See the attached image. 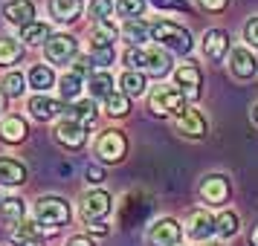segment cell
Masks as SVG:
<instances>
[{
    "label": "cell",
    "mask_w": 258,
    "mask_h": 246,
    "mask_svg": "<svg viewBox=\"0 0 258 246\" xmlns=\"http://www.w3.org/2000/svg\"><path fill=\"white\" fill-rule=\"evenodd\" d=\"M105 110L110 113V116H128V110H131V99L125 93H113L105 99Z\"/></svg>",
    "instance_id": "31"
},
{
    "label": "cell",
    "mask_w": 258,
    "mask_h": 246,
    "mask_svg": "<svg viewBox=\"0 0 258 246\" xmlns=\"http://www.w3.org/2000/svg\"><path fill=\"white\" fill-rule=\"evenodd\" d=\"M110 15H113V0H90V18H96V24L107 21Z\"/></svg>",
    "instance_id": "35"
},
{
    "label": "cell",
    "mask_w": 258,
    "mask_h": 246,
    "mask_svg": "<svg viewBox=\"0 0 258 246\" xmlns=\"http://www.w3.org/2000/svg\"><path fill=\"white\" fill-rule=\"evenodd\" d=\"M24 214H26V206L21 197H6L0 203V217L9 223V226H15V229L24 223Z\"/></svg>",
    "instance_id": "21"
},
{
    "label": "cell",
    "mask_w": 258,
    "mask_h": 246,
    "mask_svg": "<svg viewBox=\"0 0 258 246\" xmlns=\"http://www.w3.org/2000/svg\"><path fill=\"white\" fill-rule=\"evenodd\" d=\"M55 84V75H52V70L49 67H44V64H35L32 70H29V87H35V90H49Z\"/></svg>",
    "instance_id": "28"
},
{
    "label": "cell",
    "mask_w": 258,
    "mask_h": 246,
    "mask_svg": "<svg viewBox=\"0 0 258 246\" xmlns=\"http://www.w3.org/2000/svg\"><path fill=\"white\" fill-rule=\"evenodd\" d=\"M148 240L154 246H180V223L174 217H160L148 229Z\"/></svg>",
    "instance_id": "8"
},
{
    "label": "cell",
    "mask_w": 258,
    "mask_h": 246,
    "mask_svg": "<svg viewBox=\"0 0 258 246\" xmlns=\"http://www.w3.org/2000/svg\"><path fill=\"white\" fill-rule=\"evenodd\" d=\"M49 12L58 24H70V21H79L82 15V0H49Z\"/></svg>",
    "instance_id": "20"
},
{
    "label": "cell",
    "mask_w": 258,
    "mask_h": 246,
    "mask_svg": "<svg viewBox=\"0 0 258 246\" xmlns=\"http://www.w3.org/2000/svg\"><path fill=\"white\" fill-rule=\"evenodd\" d=\"M125 64L131 70L142 72V75H154V78H163L171 72V55L160 47H131L125 52Z\"/></svg>",
    "instance_id": "1"
},
{
    "label": "cell",
    "mask_w": 258,
    "mask_h": 246,
    "mask_svg": "<svg viewBox=\"0 0 258 246\" xmlns=\"http://www.w3.org/2000/svg\"><path fill=\"white\" fill-rule=\"evenodd\" d=\"M21 55H24L21 41H15V38H0V64H15Z\"/></svg>",
    "instance_id": "30"
},
{
    "label": "cell",
    "mask_w": 258,
    "mask_h": 246,
    "mask_svg": "<svg viewBox=\"0 0 258 246\" xmlns=\"http://www.w3.org/2000/svg\"><path fill=\"white\" fill-rule=\"evenodd\" d=\"M229 70H232L235 78L246 81V78H252L258 72V58L246 47H235L232 52H229Z\"/></svg>",
    "instance_id": "12"
},
{
    "label": "cell",
    "mask_w": 258,
    "mask_h": 246,
    "mask_svg": "<svg viewBox=\"0 0 258 246\" xmlns=\"http://www.w3.org/2000/svg\"><path fill=\"white\" fill-rule=\"evenodd\" d=\"M174 128H177V133H183V136H188V139H200V136H206L209 125H206V119H203L200 110L186 107V110L174 119Z\"/></svg>",
    "instance_id": "10"
},
{
    "label": "cell",
    "mask_w": 258,
    "mask_h": 246,
    "mask_svg": "<svg viewBox=\"0 0 258 246\" xmlns=\"http://www.w3.org/2000/svg\"><path fill=\"white\" fill-rule=\"evenodd\" d=\"M90 61L99 67H107V64H113V49H90Z\"/></svg>",
    "instance_id": "36"
},
{
    "label": "cell",
    "mask_w": 258,
    "mask_h": 246,
    "mask_svg": "<svg viewBox=\"0 0 258 246\" xmlns=\"http://www.w3.org/2000/svg\"><path fill=\"white\" fill-rule=\"evenodd\" d=\"M198 3H200V9H203V12H223L229 0H198Z\"/></svg>",
    "instance_id": "38"
},
{
    "label": "cell",
    "mask_w": 258,
    "mask_h": 246,
    "mask_svg": "<svg viewBox=\"0 0 258 246\" xmlns=\"http://www.w3.org/2000/svg\"><path fill=\"white\" fill-rule=\"evenodd\" d=\"M0 136H3V142H24L26 139V122L21 116H6L0 122Z\"/></svg>",
    "instance_id": "24"
},
{
    "label": "cell",
    "mask_w": 258,
    "mask_h": 246,
    "mask_svg": "<svg viewBox=\"0 0 258 246\" xmlns=\"http://www.w3.org/2000/svg\"><path fill=\"white\" fill-rule=\"evenodd\" d=\"M157 9H174V12H188L186 0H151Z\"/></svg>",
    "instance_id": "37"
},
{
    "label": "cell",
    "mask_w": 258,
    "mask_h": 246,
    "mask_svg": "<svg viewBox=\"0 0 258 246\" xmlns=\"http://www.w3.org/2000/svg\"><path fill=\"white\" fill-rule=\"evenodd\" d=\"M82 84H84V75L82 72H76V70H70V72H64V78H61V99L64 102H73V99H79V93H82Z\"/></svg>",
    "instance_id": "27"
},
{
    "label": "cell",
    "mask_w": 258,
    "mask_h": 246,
    "mask_svg": "<svg viewBox=\"0 0 258 246\" xmlns=\"http://www.w3.org/2000/svg\"><path fill=\"white\" fill-rule=\"evenodd\" d=\"M49 26L47 24H38V21H32L29 26H24L21 29V41H26V44H44V41H49Z\"/></svg>",
    "instance_id": "29"
},
{
    "label": "cell",
    "mask_w": 258,
    "mask_h": 246,
    "mask_svg": "<svg viewBox=\"0 0 258 246\" xmlns=\"http://www.w3.org/2000/svg\"><path fill=\"white\" fill-rule=\"evenodd\" d=\"M212 246H218V243H212Z\"/></svg>",
    "instance_id": "47"
},
{
    "label": "cell",
    "mask_w": 258,
    "mask_h": 246,
    "mask_svg": "<svg viewBox=\"0 0 258 246\" xmlns=\"http://www.w3.org/2000/svg\"><path fill=\"white\" fill-rule=\"evenodd\" d=\"M151 38L160 41L163 47L180 52V55H188L191 52V35H188V29H183V26H177V24H168V21L151 24Z\"/></svg>",
    "instance_id": "3"
},
{
    "label": "cell",
    "mask_w": 258,
    "mask_h": 246,
    "mask_svg": "<svg viewBox=\"0 0 258 246\" xmlns=\"http://www.w3.org/2000/svg\"><path fill=\"white\" fill-rule=\"evenodd\" d=\"M84 174H87V183H93V186H99V183L105 180V174H102V168H96V165H90V168H87Z\"/></svg>",
    "instance_id": "40"
},
{
    "label": "cell",
    "mask_w": 258,
    "mask_h": 246,
    "mask_svg": "<svg viewBox=\"0 0 258 246\" xmlns=\"http://www.w3.org/2000/svg\"><path fill=\"white\" fill-rule=\"evenodd\" d=\"M90 232H93V234H107V226H105V223H93V226H90Z\"/></svg>",
    "instance_id": "42"
},
{
    "label": "cell",
    "mask_w": 258,
    "mask_h": 246,
    "mask_svg": "<svg viewBox=\"0 0 258 246\" xmlns=\"http://www.w3.org/2000/svg\"><path fill=\"white\" fill-rule=\"evenodd\" d=\"M70 220V203L61 197H41L35 203V223L49 226V232H55L58 226Z\"/></svg>",
    "instance_id": "2"
},
{
    "label": "cell",
    "mask_w": 258,
    "mask_h": 246,
    "mask_svg": "<svg viewBox=\"0 0 258 246\" xmlns=\"http://www.w3.org/2000/svg\"><path fill=\"white\" fill-rule=\"evenodd\" d=\"M116 12L125 21H140L145 12V0H116Z\"/></svg>",
    "instance_id": "32"
},
{
    "label": "cell",
    "mask_w": 258,
    "mask_h": 246,
    "mask_svg": "<svg viewBox=\"0 0 258 246\" xmlns=\"http://www.w3.org/2000/svg\"><path fill=\"white\" fill-rule=\"evenodd\" d=\"M119 87H122V93L128 96V99H134V96H142V93H145V75H142V72H137V70L122 72Z\"/></svg>",
    "instance_id": "26"
},
{
    "label": "cell",
    "mask_w": 258,
    "mask_h": 246,
    "mask_svg": "<svg viewBox=\"0 0 258 246\" xmlns=\"http://www.w3.org/2000/svg\"><path fill=\"white\" fill-rule=\"evenodd\" d=\"M148 35H151V24H145V21H125V26H122V38L131 47H142V41H148Z\"/></svg>",
    "instance_id": "22"
},
{
    "label": "cell",
    "mask_w": 258,
    "mask_h": 246,
    "mask_svg": "<svg viewBox=\"0 0 258 246\" xmlns=\"http://www.w3.org/2000/svg\"><path fill=\"white\" fill-rule=\"evenodd\" d=\"M79 52V41L73 35H52L47 41V58L55 64H67L70 58H76Z\"/></svg>",
    "instance_id": "13"
},
{
    "label": "cell",
    "mask_w": 258,
    "mask_h": 246,
    "mask_svg": "<svg viewBox=\"0 0 258 246\" xmlns=\"http://www.w3.org/2000/svg\"><path fill=\"white\" fill-rule=\"evenodd\" d=\"M186 232L191 240H209L212 234L218 232V226H215V217H212L206 209H198L188 214V223H186Z\"/></svg>",
    "instance_id": "14"
},
{
    "label": "cell",
    "mask_w": 258,
    "mask_h": 246,
    "mask_svg": "<svg viewBox=\"0 0 258 246\" xmlns=\"http://www.w3.org/2000/svg\"><path fill=\"white\" fill-rule=\"evenodd\" d=\"M244 38L249 41V44H255L258 47V18H252V21L244 26Z\"/></svg>",
    "instance_id": "39"
},
{
    "label": "cell",
    "mask_w": 258,
    "mask_h": 246,
    "mask_svg": "<svg viewBox=\"0 0 258 246\" xmlns=\"http://www.w3.org/2000/svg\"><path fill=\"white\" fill-rule=\"evenodd\" d=\"M125 151H128V139L122 130H102L99 139H96V153L105 159V162H119L125 159Z\"/></svg>",
    "instance_id": "5"
},
{
    "label": "cell",
    "mask_w": 258,
    "mask_h": 246,
    "mask_svg": "<svg viewBox=\"0 0 258 246\" xmlns=\"http://www.w3.org/2000/svg\"><path fill=\"white\" fill-rule=\"evenodd\" d=\"M0 203H3V194H0Z\"/></svg>",
    "instance_id": "46"
},
{
    "label": "cell",
    "mask_w": 258,
    "mask_h": 246,
    "mask_svg": "<svg viewBox=\"0 0 258 246\" xmlns=\"http://www.w3.org/2000/svg\"><path fill=\"white\" fill-rule=\"evenodd\" d=\"M249 243H252V246H258V226L252 229V234H249Z\"/></svg>",
    "instance_id": "43"
},
{
    "label": "cell",
    "mask_w": 258,
    "mask_h": 246,
    "mask_svg": "<svg viewBox=\"0 0 258 246\" xmlns=\"http://www.w3.org/2000/svg\"><path fill=\"white\" fill-rule=\"evenodd\" d=\"M3 96H12V99H18V96L26 90V78L21 75V72H9L6 78H3Z\"/></svg>",
    "instance_id": "34"
},
{
    "label": "cell",
    "mask_w": 258,
    "mask_h": 246,
    "mask_svg": "<svg viewBox=\"0 0 258 246\" xmlns=\"http://www.w3.org/2000/svg\"><path fill=\"white\" fill-rule=\"evenodd\" d=\"M55 139H58V145H64V148H70V151H76V148H82L84 142H87V128L84 125H79L76 119H61L58 128H55Z\"/></svg>",
    "instance_id": "9"
},
{
    "label": "cell",
    "mask_w": 258,
    "mask_h": 246,
    "mask_svg": "<svg viewBox=\"0 0 258 246\" xmlns=\"http://www.w3.org/2000/svg\"><path fill=\"white\" fill-rule=\"evenodd\" d=\"M26 183V165L9 156H0V186H24Z\"/></svg>",
    "instance_id": "19"
},
{
    "label": "cell",
    "mask_w": 258,
    "mask_h": 246,
    "mask_svg": "<svg viewBox=\"0 0 258 246\" xmlns=\"http://www.w3.org/2000/svg\"><path fill=\"white\" fill-rule=\"evenodd\" d=\"M110 209H113V203H110V194L107 191H90L82 200V220L84 223H102V217Z\"/></svg>",
    "instance_id": "7"
},
{
    "label": "cell",
    "mask_w": 258,
    "mask_h": 246,
    "mask_svg": "<svg viewBox=\"0 0 258 246\" xmlns=\"http://www.w3.org/2000/svg\"><path fill=\"white\" fill-rule=\"evenodd\" d=\"M87 90H90L93 99H107V96L113 93V75L110 72H93L87 78Z\"/></svg>",
    "instance_id": "25"
},
{
    "label": "cell",
    "mask_w": 258,
    "mask_h": 246,
    "mask_svg": "<svg viewBox=\"0 0 258 246\" xmlns=\"http://www.w3.org/2000/svg\"><path fill=\"white\" fill-rule=\"evenodd\" d=\"M148 107L154 116H180L186 110V96L177 87H154V93L148 96Z\"/></svg>",
    "instance_id": "4"
},
{
    "label": "cell",
    "mask_w": 258,
    "mask_h": 246,
    "mask_svg": "<svg viewBox=\"0 0 258 246\" xmlns=\"http://www.w3.org/2000/svg\"><path fill=\"white\" fill-rule=\"evenodd\" d=\"M67 246H96L90 237H84V234H76V237H70L67 240Z\"/></svg>",
    "instance_id": "41"
},
{
    "label": "cell",
    "mask_w": 258,
    "mask_h": 246,
    "mask_svg": "<svg viewBox=\"0 0 258 246\" xmlns=\"http://www.w3.org/2000/svg\"><path fill=\"white\" fill-rule=\"evenodd\" d=\"M174 81H177V90L186 96V99H198V96H200V81H203V72H200L198 64L186 61V64H180V67H177Z\"/></svg>",
    "instance_id": "6"
},
{
    "label": "cell",
    "mask_w": 258,
    "mask_h": 246,
    "mask_svg": "<svg viewBox=\"0 0 258 246\" xmlns=\"http://www.w3.org/2000/svg\"><path fill=\"white\" fill-rule=\"evenodd\" d=\"M3 18L15 26H29L32 24V18H35V6H32V0H9L6 6H3Z\"/></svg>",
    "instance_id": "15"
},
{
    "label": "cell",
    "mask_w": 258,
    "mask_h": 246,
    "mask_svg": "<svg viewBox=\"0 0 258 246\" xmlns=\"http://www.w3.org/2000/svg\"><path fill=\"white\" fill-rule=\"evenodd\" d=\"M229 52V35L223 29H209L203 35V55L209 61H221Z\"/></svg>",
    "instance_id": "17"
},
{
    "label": "cell",
    "mask_w": 258,
    "mask_h": 246,
    "mask_svg": "<svg viewBox=\"0 0 258 246\" xmlns=\"http://www.w3.org/2000/svg\"><path fill=\"white\" fill-rule=\"evenodd\" d=\"M252 119H255V122H258V105H255V110H252Z\"/></svg>",
    "instance_id": "45"
},
{
    "label": "cell",
    "mask_w": 258,
    "mask_h": 246,
    "mask_svg": "<svg viewBox=\"0 0 258 246\" xmlns=\"http://www.w3.org/2000/svg\"><path fill=\"white\" fill-rule=\"evenodd\" d=\"M116 35H119V29L113 26V21H99L90 29V49H113Z\"/></svg>",
    "instance_id": "18"
},
{
    "label": "cell",
    "mask_w": 258,
    "mask_h": 246,
    "mask_svg": "<svg viewBox=\"0 0 258 246\" xmlns=\"http://www.w3.org/2000/svg\"><path fill=\"white\" fill-rule=\"evenodd\" d=\"M67 116L70 119H76L79 125H93L96 122V116H99V110H96V105H93V99H82V102H76L73 107H67Z\"/></svg>",
    "instance_id": "23"
},
{
    "label": "cell",
    "mask_w": 258,
    "mask_h": 246,
    "mask_svg": "<svg viewBox=\"0 0 258 246\" xmlns=\"http://www.w3.org/2000/svg\"><path fill=\"white\" fill-rule=\"evenodd\" d=\"M200 197L206 206H223L226 197H229V180L221 174H212L200 183Z\"/></svg>",
    "instance_id": "11"
},
{
    "label": "cell",
    "mask_w": 258,
    "mask_h": 246,
    "mask_svg": "<svg viewBox=\"0 0 258 246\" xmlns=\"http://www.w3.org/2000/svg\"><path fill=\"white\" fill-rule=\"evenodd\" d=\"M29 113L38 122H49V119H55L64 113V105L55 102V99H49V96H32L29 99Z\"/></svg>",
    "instance_id": "16"
},
{
    "label": "cell",
    "mask_w": 258,
    "mask_h": 246,
    "mask_svg": "<svg viewBox=\"0 0 258 246\" xmlns=\"http://www.w3.org/2000/svg\"><path fill=\"white\" fill-rule=\"evenodd\" d=\"M215 226H218V234L221 237H232L238 232V214L235 211H221L218 217H215Z\"/></svg>",
    "instance_id": "33"
},
{
    "label": "cell",
    "mask_w": 258,
    "mask_h": 246,
    "mask_svg": "<svg viewBox=\"0 0 258 246\" xmlns=\"http://www.w3.org/2000/svg\"><path fill=\"white\" fill-rule=\"evenodd\" d=\"M3 105H6V96H3V90H0V113H3Z\"/></svg>",
    "instance_id": "44"
}]
</instances>
